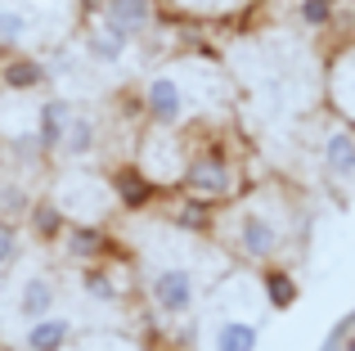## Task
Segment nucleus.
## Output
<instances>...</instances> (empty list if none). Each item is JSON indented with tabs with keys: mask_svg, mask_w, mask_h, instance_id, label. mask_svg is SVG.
Masks as SVG:
<instances>
[{
	"mask_svg": "<svg viewBox=\"0 0 355 351\" xmlns=\"http://www.w3.org/2000/svg\"><path fill=\"white\" fill-rule=\"evenodd\" d=\"M153 298H157V307H162V311L180 316V311L193 302V280L184 271H162L153 280Z\"/></svg>",
	"mask_w": 355,
	"mask_h": 351,
	"instance_id": "f257e3e1",
	"label": "nucleus"
},
{
	"mask_svg": "<svg viewBox=\"0 0 355 351\" xmlns=\"http://www.w3.org/2000/svg\"><path fill=\"white\" fill-rule=\"evenodd\" d=\"M144 104H148V113H153V117H162V122H175V117H180V86H175L171 77H157L153 86H148Z\"/></svg>",
	"mask_w": 355,
	"mask_h": 351,
	"instance_id": "f03ea898",
	"label": "nucleus"
},
{
	"mask_svg": "<svg viewBox=\"0 0 355 351\" xmlns=\"http://www.w3.org/2000/svg\"><path fill=\"white\" fill-rule=\"evenodd\" d=\"M243 248H248L252 257L275 252V225H270L266 216H257V212H248V216H243Z\"/></svg>",
	"mask_w": 355,
	"mask_h": 351,
	"instance_id": "7ed1b4c3",
	"label": "nucleus"
},
{
	"mask_svg": "<svg viewBox=\"0 0 355 351\" xmlns=\"http://www.w3.org/2000/svg\"><path fill=\"white\" fill-rule=\"evenodd\" d=\"M252 347H257V329L243 320H225L216 329V351H252Z\"/></svg>",
	"mask_w": 355,
	"mask_h": 351,
	"instance_id": "20e7f679",
	"label": "nucleus"
},
{
	"mask_svg": "<svg viewBox=\"0 0 355 351\" xmlns=\"http://www.w3.org/2000/svg\"><path fill=\"white\" fill-rule=\"evenodd\" d=\"M27 343H32V351H59L68 343V325H63V320H36Z\"/></svg>",
	"mask_w": 355,
	"mask_h": 351,
	"instance_id": "39448f33",
	"label": "nucleus"
},
{
	"mask_svg": "<svg viewBox=\"0 0 355 351\" xmlns=\"http://www.w3.org/2000/svg\"><path fill=\"white\" fill-rule=\"evenodd\" d=\"M68 122H72V113H68V104H45L41 108V144H59L63 140V131H68Z\"/></svg>",
	"mask_w": 355,
	"mask_h": 351,
	"instance_id": "423d86ee",
	"label": "nucleus"
},
{
	"mask_svg": "<svg viewBox=\"0 0 355 351\" xmlns=\"http://www.w3.org/2000/svg\"><path fill=\"white\" fill-rule=\"evenodd\" d=\"M324 162H329L338 176H351L355 171V140L351 135H333V140L324 144Z\"/></svg>",
	"mask_w": 355,
	"mask_h": 351,
	"instance_id": "0eeeda50",
	"label": "nucleus"
},
{
	"mask_svg": "<svg viewBox=\"0 0 355 351\" xmlns=\"http://www.w3.org/2000/svg\"><path fill=\"white\" fill-rule=\"evenodd\" d=\"M50 302H54L50 284L45 280H27V289H23V316L27 320H41L45 311H50Z\"/></svg>",
	"mask_w": 355,
	"mask_h": 351,
	"instance_id": "6e6552de",
	"label": "nucleus"
},
{
	"mask_svg": "<svg viewBox=\"0 0 355 351\" xmlns=\"http://www.w3.org/2000/svg\"><path fill=\"white\" fill-rule=\"evenodd\" d=\"M189 185L202 189V194H220L230 180H225V167H220V162H198V167L189 171Z\"/></svg>",
	"mask_w": 355,
	"mask_h": 351,
	"instance_id": "1a4fd4ad",
	"label": "nucleus"
},
{
	"mask_svg": "<svg viewBox=\"0 0 355 351\" xmlns=\"http://www.w3.org/2000/svg\"><path fill=\"white\" fill-rule=\"evenodd\" d=\"M108 18L117 27H135L148 18V0H108Z\"/></svg>",
	"mask_w": 355,
	"mask_h": 351,
	"instance_id": "9d476101",
	"label": "nucleus"
},
{
	"mask_svg": "<svg viewBox=\"0 0 355 351\" xmlns=\"http://www.w3.org/2000/svg\"><path fill=\"white\" fill-rule=\"evenodd\" d=\"M0 77H5V86H14V90H32V86L45 81V68H36V63H9Z\"/></svg>",
	"mask_w": 355,
	"mask_h": 351,
	"instance_id": "9b49d317",
	"label": "nucleus"
},
{
	"mask_svg": "<svg viewBox=\"0 0 355 351\" xmlns=\"http://www.w3.org/2000/svg\"><path fill=\"white\" fill-rule=\"evenodd\" d=\"M63 149H68V153H86L90 149V144H95V126H90L86 122V117H72V122H68V131H63Z\"/></svg>",
	"mask_w": 355,
	"mask_h": 351,
	"instance_id": "f8f14e48",
	"label": "nucleus"
},
{
	"mask_svg": "<svg viewBox=\"0 0 355 351\" xmlns=\"http://www.w3.org/2000/svg\"><path fill=\"white\" fill-rule=\"evenodd\" d=\"M121 45H126V27H117V23H108L104 32L95 36V41H90V50L99 54V59H117L121 54Z\"/></svg>",
	"mask_w": 355,
	"mask_h": 351,
	"instance_id": "ddd939ff",
	"label": "nucleus"
},
{
	"mask_svg": "<svg viewBox=\"0 0 355 351\" xmlns=\"http://www.w3.org/2000/svg\"><path fill=\"white\" fill-rule=\"evenodd\" d=\"M117 194L130 203V207H135V203H144V198H148V185H144V176H135V171H121V176H117Z\"/></svg>",
	"mask_w": 355,
	"mask_h": 351,
	"instance_id": "4468645a",
	"label": "nucleus"
},
{
	"mask_svg": "<svg viewBox=\"0 0 355 351\" xmlns=\"http://www.w3.org/2000/svg\"><path fill=\"white\" fill-rule=\"evenodd\" d=\"M104 248V234L99 230H72L68 234V252H77V257H90V252H99Z\"/></svg>",
	"mask_w": 355,
	"mask_h": 351,
	"instance_id": "2eb2a0df",
	"label": "nucleus"
},
{
	"mask_svg": "<svg viewBox=\"0 0 355 351\" xmlns=\"http://www.w3.org/2000/svg\"><path fill=\"white\" fill-rule=\"evenodd\" d=\"M27 32V14L18 9H0V41H18Z\"/></svg>",
	"mask_w": 355,
	"mask_h": 351,
	"instance_id": "dca6fc26",
	"label": "nucleus"
},
{
	"mask_svg": "<svg viewBox=\"0 0 355 351\" xmlns=\"http://www.w3.org/2000/svg\"><path fill=\"white\" fill-rule=\"evenodd\" d=\"M32 225H36V234H54V230H59V212H54V207H41L32 216Z\"/></svg>",
	"mask_w": 355,
	"mask_h": 351,
	"instance_id": "f3484780",
	"label": "nucleus"
},
{
	"mask_svg": "<svg viewBox=\"0 0 355 351\" xmlns=\"http://www.w3.org/2000/svg\"><path fill=\"white\" fill-rule=\"evenodd\" d=\"M270 298H275V302H279V307H284V302H288V298H293V284H288V280H284V275H270Z\"/></svg>",
	"mask_w": 355,
	"mask_h": 351,
	"instance_id": "a211bd4d",
	"label": "nucleus"
},
{
	"mask_svg": "<svg viewBox=\"0 0 355 351\" xmlns=\"http://www.w3.org/2000/svg\"><path fill=\"white\" fill-rule=\"evenodd\" d=\"M86 284H90V293H95V298H113V284H108L104 275H86Z\"/></svg>",
	"mask_w": 355,
	"mask_h": 351,
	"instance_id": "6ab92c4d",
	"label": "nucleus"
},
{
	"mask_svg": "<svg viewBox=\"0 0 355 351\" xmlns=\"http://www.w3.org/2000/svg\"><path fill=\"white\" fill-rule=\"evenodd\" d=\"M9 257H14V234L0 230V262H9Z\"/></svg>",
	"mask_w": 355,
	"mask_h": 351,
	"instance_id": "aec40b11",
	"label": "nucleus"
},
{
	"mask_svg": "<svg viewBox=\"0 0 355 351\" xmlns=\"http://www.w3.org/2000/svg\"><path fill=\"white\" fill-rule=\"evenodd\" d=\"M324 14H329V5H324V0H311V5H306V18H311V23H320Z\"/></svg>",
	"mask_w": 355,
	"mask_h": 351,
	"instance_id": "412c9836",
	"label": "nucleus"
}]
</instances>
